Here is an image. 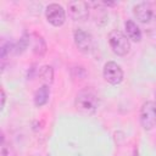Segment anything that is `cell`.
<instances>
[{"label": "cell", "instance_id": "cell-2", "mask_svg": "<svg viewBox=\"0 0 156 156\" xmlns=\"http://www.w3.org/2000/svg\"><path fill=\"white\" fill-rule=\"evenodd\" d=\"M108 44L112 51L118 56H124L130 50V41L126 34L118 29H113L108 34Z\"/></svg>", "mask_w": 156, "mask_h": 156}, {"label": "cell", "instance_id": "cell-11", "mask_svg": "<svg viewBox=\"0 0 156 156\" xmlns=\"http://www.w3.org/2000/svg\"><path fill=\"white\" fill-rule=\"evenodd\" d=\"M39 77L40 79L48 85L49 83L52 82L54 79V71L50 66H43L40 69H39Z\"/></svg>", "mask_w": 156, "mask_h": 156}, {"label": "cell", "instance_id": "cell-13", "mask_svg": "<svg viewBox=\"0 0 156 156\" xmlns=\"http://www.w3.org/2000/svg\"><path fill=\"white\" fill-rule=\"evenodd\" d=\"M0 94H1V108L4 107V105H5V100H6V95H5V91H4V89H1L0 90Z\"/></svg>", "mask_w": 156, "mask_h": 156}, {"label": "cell", "instance_id": "cell-6", "mask_svg": "<svg viewBox=\"0 0 156 156\" xmlns=\"http://www.w3.org/2000/svg\"><path fill=\"white\" fill-rule=\"evenodd\" d=\"M74 43L78 50L84 54L90 52L93 50V45H94L93 37L83 29H77L74 32Z\"/></svg>", "mask_w": 156, "mask_h": 156}, {"label": "cell", "instance_id": "cell-10", "mask_svg": "<svg viewBox=\"0 0 156 156\" xmlns=\"http://www.w3.org/2000/svg\"><path fill=\"white\" fill-rule=\"evenodd\" d=\"M49 96H50V89H49V85L44 84L41 85L37 91H35V95H34V104L35 106L40 107L43 105H45L49 100Z\"/></svg>", "mask_w": 156, "mask_h": 156}, {"label": "cell", "instance_id": "cell-5", "mask_svg": "<svg viewBox=\"0 0 156 156\" xmlns=\"http://www.w3.org/2000/svg\"><path fill=\"white\" fill-rule=\"evenodd\" d=\"M45 16H46L48 22L55 27L62 26L65 23V20H66V12H65L63 7L58 4H50L46 7Z\"/></svg>", "mask_w": 156, "mask_h": 156}, {"label": "cell", "instance_id": "cell-14", "mask_svg": "<svg viewBox=\"0 0 156 156\" xmlns=\"http://www.w3.org/2000/svg\"><path fill=\"white\" fill-rule=\"evenodd\" d=\"M154 104H155V107H156V94H155V102Z\"/></svg>", "mask_w": 156, "mask_h": 156}, {"label": "cell", "instance_id": "cell-9", "mask_svg": "<svg viewBox=\"0 0 156 156\" xmlns=\"http://www.w3.org/2000/svg\"><path fill=\"white\" fill-rule=\"evenodd\" d=\"M124 27H126V33H127V37L128 39L138 43L141 40V32L139 29V27L136 26V23L132 20H128L126 23H124Z\"/></svg>", "mask_w": 156, "mask_h": 156}, {"label": "cell", "instance_id": "cell-4", "mask_svg": "<svg viewBox=\"0 0 156 156\" xmlns=\"http://www.w3.org/2000/svg\"><path fill=\"white\" fill-rule=\"evenodd\" d=\"M104 78L112 85H117L123 80V71L121 66L113 61H108L104 66Z\"/></svg>", "mask_w": 156, "mask_h": 156}, {"label": "cell", "instance_id": "cell-3", "mask_svg": "<svg viewBox=\"0 0 156 156\" xmlns=\"http://www.w3.org/2000/svg\"><path fill=\"white\" fill-rule=\"evenodd\" d=\"M140 122L144 129L150 130L156 124V107L151 101H146L143 104L140 108Z\"/></svg>", "mask_w": 156, "mask_h": 156}, {"label": "cell", "instance_id": "cell-12", "mask_svg": "<svg viewBox=\"0 0 156 156\" xmlns=\"http://www.w3.org/2000/svg\"><path fill=\"white\" fill-rule=\"evenodd\" d=\"M40 44H44V40L40 38V37H38L37 39H35V43H34V52L37 54V55H43L44 52H45V48H40Z\"/></svg>", "mask_w": 156, "mask_h": 156}, {"label": "cell", "instance_id": "cell-8", "mask_svg": "<svg viewBox=\"0 0 156 156\" xmlns=\"http://www.w3.org/2000/svg\"><path fill=\"white\" fill-rule=\"evenodd\" d=\"M133 15L141 23L149 22L152 18V9H151V5L147 4V2H140V4L135 5L134 9H133Z\"/></svg>", "mask_w": 156, "mask_h": 156}, {"label": "cell", "instance_id": "cell-1", "mask_svg": "<svg viewBox=\"0 0 156 156\" xmlns=\"http://www.w3.org/2000/svg\"><path fill=\"white\" fill-rule=\"evenodd\" d=\"M76 108L85 115H91L99 106V98L96 93L89 88L82 89L76 96Z\"/></svg>", "mask_w": 156, "mask_h": 156}, {"label": "cell", "instance_id": "cell-7", "mask_svg": "<svg viewBox=\"0 0 156 156\" xmlns=\"http://www.w3.org/2000/svg\"><path fill=\"white\" fill-rule=\"evenodd\" d=\"M69 16L74 21H84L89 16V6L85 1H71L68 4Z\"/></svg>", "mask_w": 156, "mask_h": 156}]
</instances>
